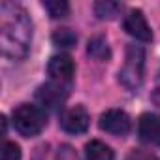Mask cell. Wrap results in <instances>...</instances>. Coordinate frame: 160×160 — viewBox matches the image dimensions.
Listing matches in <instances>:
<instances>
[{
  "label": "cell",
  "instance_id": "7a4b0ae2",
  "mask_svg": "<svg viewBox=\"0 0 160 160\" xmlns=\"http://www.w3.org/2000/svg\"><path fill=\"white\" fill-rule=\"evenodd\" d=\"M143 75H145V51L139 45H128L124 64L119 72V81L128 91H136L143 83Z\"/></svg>",
  "mask_w": 160,
  "mask_h": 160
},
{
  "label": "cell",
  "instance_id": "52a82bcc",
  "mask_svg": "<svg viewBox=\"0 0 160 160\" xmlns=\"http://www.w3.org/2000/svg\"><path fill=\"white\" fill-rule=\"evenodd\" d=\"M73 72H75V64L68 55H55L47 64V73L51 75L55 83H60V85L70 81L73 77Z\"/></svg>",
  "mask_w": 160,
  "mask_h": 160
},
{
  "label": "cell",
  "instance_id": "e0dca14e",
  "mask_svg": "<svg viewBox=\"0 0 160 160\" xmlns=\"http://www.w3.org/2000/svg\"><path fill=\"white\" fill-rule=\"evenodd\" d=\"M126 160H158L156 154H152L151 151H143V149H132L126 154Z\"/></svg>",
  "mask_w": 160,
  "mask_h": 160
},
{
  "label": "cell",
  "instance_id": "4fadbf2b",
  "mask_svg": "<svg viewBox=\"0 0 160 160\" xmlns=\"http://www.w3.org/2000/svg\"><path fill=\"white\" fill-rule=\"evenodd\" d=\"M51 40H53V43L57 47H62V49H70V47H73L77 43V36L70 28H58V30H55L53 36H51Z\"/></svg>",
  "mask_w": 160,
  "mask_h": 160
},
{
  "label": "cell",
  "instance_id": "9a60e30c",
  "mask_svg": "<svg viewBox=\"0 0 160 160\" xmlns=\"http://www.w3.org/2000/svg\"><path fill=\"white\" fill-rule=\"evenodd\" d=\"M38 151L43 154V160H79L77 152H75V151H73L70 145H60V147H57V151L53 152V156H51V158H47L45 145H42Z\"/></svg>",
  "mask_w": 160,
  "mask_h": 160
},
{
  "label": "cell",
  "instance_id": "6da1fadb",
  "mask_svg": "<svg viewBox=\"0 0 160 160\" xmlns=\"http://www.w3.org/2000/svg\"><path fill=\"white\" fill-rule=\"evenodd\" d=\"M32 43V21L25 8L13 2L0 4V47L2 55L21 60L28 55Z\"/></svg>",
  "mask_w": 160,
  "mask_h": 160
},
{
  "label": "cell",
  "instance_id": "5b68a950",
  "mask_svg": "<svg viewBox=\"0 0 160 160\" xmlns=\"http://www.w3.org/2000/svg\"><path fill=\"white\" fill-rule=\"evenodd\" d=\"M100 128L108 134L113 136H124L130 132V117L122 111V109H108L106 113L100 115Z\"/></svg>",
  "mask_w": 160,
  "mask_h": 160
},
{
  "label": "cell",
  "instance_id": "9c48e42d",
  "mask_svg": "<svg viewBox=\"0 0 160 160\" xmlns=\"http://www.w3.org/2000/svg\"><path fill=\"white\" fill-rule=\"evenodd\" d=\"M38 100L43 108H49V109H57L64 100H66V91L62 89L60 83H47V85H42L40 91H38Z\"/></svg>",
  "mask_w": 160,
  "mask_h": 160
},
{
  "label": "cell",
  "instance_id": "8fae6325",
  "mask_svg": "<svg viewBox=\"0 0 160 160\" xmlns=\"http://www.w3.org/2000/svg\"><path fill=\"white\" fill-rule=\"evenodd\" d=\"M87 53L94 58V60H108L111 57V49L108 45V40L104 36H94L89 40V47Z\"/></svg>",
  "mask_w": 160,
  "mask_h": 160
},
{
  "label": "cell",
  "instance_id": "7c38bea8",
  "mask_svg": "<svg viewBox=\"0 0 160 160\" xmlns=\"http://www.w3.org/2000/svg\"><path fill=\"white\" fill-rule=\"evenodd\" d=\"M42 6L49 13V17H53V19H60V17H66L70 13V4L66 0H43Z\"/></svg>",
  "mask_w": 160,
  "mask_h": 160
},
{
  "label": "cell",
  "instance_id": "3957f363",
  "mask_svg": "<svg viewBox=\"0 0 160 160\" xmlns=\"http://www.w3.org/2000/svg\"><path fill=\"white\" fill-rule=\"evenodd\" d=\"M45 113L32 104H21L13 109V126L25 138L38 136L45 128Z\"/></svg>",
  "mask_w": 160,
  "mask_h": 160
},
{
  "label": "cell",
  "instance_id": "8992f818",
  "mask_svg": "<svg viewBox=\"0 0 160 160\" xmlns=\"http://www.w3.org/2000/svg\"><path fill=\"white\" fill-rule=\"evenodd\" d=\"M122 27H124V30H126L132 38L139 40V42H151V40H152L151 27H149V23H147V19H145V15H143L141 10H132V12L124 17Z\"/></svg>",
  "mask_w": 160,
  "mask_h": 160
},
{
  "label": "cell",
  "instance_id": "2e32d148",
  "mask_svg": "<svg viewBox=\"0 0 160 160\" xmlns=\"http://www.w3.org/2000/svg\"><path fill=\"white\" fill-rule=\"evenodd\" d=\"M2 160H21V147L13 141H6L2 145Z\"/></svg>",
  "mask_w": 160,
  "mask_h": 160
},
{
  "label": "cell",
  "instance_id": "30bf717a",
  "mask_svg": "<svg viewBox=\"0 0 160 160\" xmlns=\"http://www.w3.org/2000/svg\"><path fill=\"white\" fill-rule=\"evenodd\" d=\"M85 156L87 160H113V151L109 145L98 139H91L85 145Z\"/></svg>",
  "mask_w": 160,
  "mask_h": 160
},
{
  "label": "cell",
  "instance_id": "277c9868",
  "mask_svg": "<svg viewBox=\"0 0 160 160\" xmlns=\"http://www.w3.org/2000/svg\"><path fill=\"white\" fill-rule=\"evenodd\" d=\"M89 122H91V117H89V113H87V109L83 106L68 108L60 115V126L68 134H83V132H87Z\"/></svg>",
  "mask_w": 160,
  "mask_h": 160
},
{
  "label": "cell",
  "instance_id": "5bb4252c",
  "mask_svg": "<svg viewBox=\"0 0 160 160\" xmlns=\"http://www.w3.org/2000/svg\"><path fill=\"white\" fill-rule=\"evenodd\" d=\"M121 8L122 6L119 2H109V0H106V2H96L94 4V13L98 15V19H113L115 15H119Z\"/></svg>",
  "mask_w": 160,
  "mask_h": 160
},
{
  "label": "cell",
  "instance_id": "ba28073f",
  "mask_svg": "<svg viewBox=\"0 0 160 160\" xmlns=\"http://www.w3.org/2000/svg\"><path fill=\"white\" fill-rule=\"evenodd\" d=\"M138 134L145 143L160 145V115L154 113L141 115L138 122Z\"/></svg>",
  "mask_w": 160,
  "mask_h": 160
},
{
  "label": "cell",
  "instance_id": "ac0fdd59",
  "mask_svg": "<svg viewBox=\"0 0 160 160\" xmlns=\"http://www.w3.org/2000/svg\"><path fill=\"white\" fill-rule=\"evenodd\" d=\"M151 100L156 108H160V75L156 77V81H154V87L151 91Z\"/></svg>",
  "mask_w": 160,
  "mask_h": 160
}]
</instances>
